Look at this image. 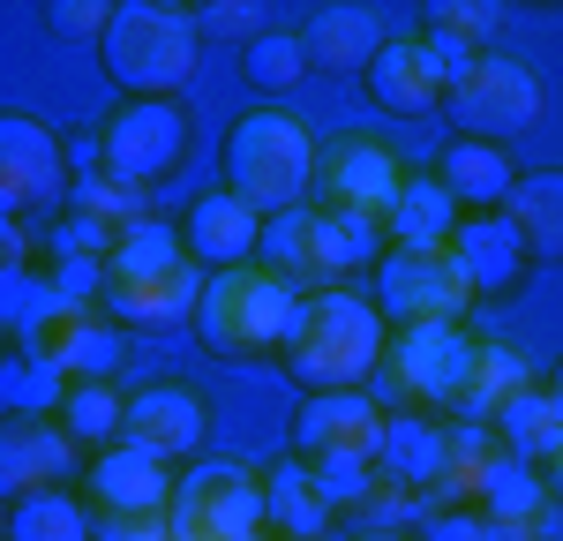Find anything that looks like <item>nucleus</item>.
I'll return each instance as SVG.
<instances>
[{
	"mask_svg": "<svg viewBox=\"0 0 563 541\" xmlns=\"http://www.w3.org/2000/svg\"><path fill=\"white\" fill-rule=\"evenodd\" d=\"M390 323L368 294H346V286H323L308 294L301 316H294V339H286V376L301 384L308 399L316 391H361L376 368H384Z\"/></svg>",
	"mask_w": 563,
	"mask_h": 541,
	"instance_id": "1",
	"label": "nucleus"
},
{
	"mask_svg": "<svg viewBox=\"0 0 563 541\" xmlns=\"http://www.w3.org/2000/svg\"><path fill=\"white\" fill-rule=\"evenodd\" d=\"M225 188L263 211V219H278V211H301L308 196H316V158H323V143L286 113V106H256V113H241L233 129H225Z\"/></svg>",
	"mask_w": 563,
	"mask_h": 541,
	"instance_id": "2",
	"label": "nucleus"
},
{
	"mask_svg": "<svg viewBox=\"0 0 563 541\" xmlns=\"http://www.w3.org/2000/svg\"><path fill=\"white\" fill-rule=\"evenodd\" d=\"M301 301H308V286H294L286 270H271V264L211 270V286H203V309H196V339H203V354H218V361L286 354Z\"/></svg>",
	"mask_w": 563,
	"mask_h": 541,
	"instance_id": "3",
	"label": "nucleus"
},
{
	"mask_svg": "<svg viewBox=\"0 0 563 541\" xmlns=\"http://www.w3.org/2000/svg\"><path fill=\"white\" fill-rule=\"evenodd\" d=\"M106 76L135 98H180L196 60H203V31H196V8L174 0H121L106 38H98Z\"/></svg>",
	"mask_w": 563,
	"mask_h": 541,
	"instance_id": "4",
	"label": "nucleus"
},
{
	"mask_svg": "<svg viewBox=\"0 0 563 541\" xmlns=\"http://www.w3.org/2000/svg\"><path fill=\"white\" fill-rule=\"evenodd\" d=\"M390 256V233L376 219H353V211H323L316 196H308L301 211H278V219L263 225V264L286 270L294 286H339L353 270H368Z\"/></svg>",
	"mask_w": 563,
	"mask_h": 541,
	"instance_id": "5",
	"label": "nucleus"
},
{
	"mask_svg": "<svg viewBox=\"0 0 563 541\" xmlns=\"http://www.w3.org/2000/svg\"><path fill=\"white\" fill-rule=\"evenodd\" d=\"M474 361H481V339L466 323H413V331H390L384 346V399H398V413H459L466 384H474Z\"/></svg>",
	"mask_w": 563,
	"mask_h": 541,
	"instance_id": "6",
	"label": "nucleus"
},
{
	"mask_svg": "<svg viewBox=\"0 0 563 541\" xmlns=\"http://www.w3.org/2000/svg\"><path fill=\"white\" fill-rule=\"evenodd\" d=\"M188 135H196V121H188L180 98H121V106L106 113V129H98V166L151 196L158 180L180 174Z\"/></svg>",
	"mask_w": 563,
	"mask_h": 541,
	"instance_id": "7",
	"label": "nucleus"
},
{
	"mask_svg": "<svg viewBox=\"0 0 563 541\" xmlns=\"http://www.w3.org/2000/svg\"><path fill=\"white\" fill-rule=\"evenodd\" d=\"M174 541H263L271 534V489L249 466L196 459L174 489Z\"/></svg>",
	"mask_w": 563,
	"mask_h": 541,
	"instance_id": "8",
	"label": "nucleus"
},
{
	"mask_svg": "<svg viewBox=\"0 0 563 541\" xmlns=\"http://www.w3.org/2000/svg\"><path fill=\"white\" fill-rule=\"evenodd\" d=\"M60 203H76L68 143L31 113H8L0 121V211H8V225H53Z\"/></svg>",
	"mask_w": 563,
	"mask_h": 541,
	"instance_id": "9",
	"label": "nucleus"
},
{
	"mask_svg": "<svg viewBox=\"0 0 563 541\" xmlns=\"http://www.w3.org/2000/svg\"><path fill=\"white\" fill-rule=\"evenodd\" d=\"M443 121L466 143H511V135H526L541 121V76L526 60H511V53H488L443 90Z\"/></svg>",
	"mask_w": 563,
	"mask_h": 541,
	"instance_id": "10",
	"label": "nucleus"
},
{
	"mask_svg": "<svg viewBox=\"0 0 563 541\" xmlns=\"http://www.w3.org/2000/svg\"><path fill=\"white\" fill-rule=\"evenodd\" d=\"M368 301L384 309L390 331H413V323H459L474 309V286H466L451 249H390L376 264V294Z\"/></svg>",
	"mask_w": 563,
	"mask_h": 541,
	"instance_id": "11",
	"label": "nucleus"
},
{
	"mask_svg": "<svg viewBox=\"0 0 563 541\" xmlns=\"http://www.w3.org/2000/svg\"><path fill=\"white\" fill-rule=\"evenodd\" d=\"M398 188H406V166H398V151H390L384 135H331L323 143V158H316V203L323 211H353V219H390V203H398Z\"/></svg>",
	"mask_w": 563,
	"mask_h": 541,
	"instance_id": "12",
	"label": "nucleus"
},
{
	"mask_svg": "<svg viewBox=\"0 0 563 541\" xmlns=\"http://www.w3.org/2000/svg\"><path fill=\"white\" fill-rule=\"evenodd\" d=\"M384 482L406 496H459V437L443 413H390L384 429Z\"/></svg>",
	"mask_w": 563,
	"mask_h": 541,
	"instance_id": "13",
	"label": "nucleus"
},
{
	"mask_svg": "<svg viewBox=\"0 0 563 541\" xmlns=\"http://www.w3.org/2000/svg\"><path fill=\"white\" fill-rule=\"evenodd\" d=\"M203 270H196V256L174 270H151V278H106V294H98V309L113 316L121 331H180V323H196V309H203Z\"/></svg>",
	"mask_w": 563,
	"mask_h": 541,
	"instance_id": "14",
	"label": "nucleus"
},
{
	"mask_svg": "<svg viewBox=\"0 0 563 541\" xmlns=\"http://www.w3.org/2000/svg\"><path fill=\"white\" fill-rule=\"evenodd\" d=\"M466 504H474L504 541H533L549 519H556V489H549V474L526 466V459H511L504 444H496V459L474 474V496H466Z\"/></svg>",
	"mask_w": 563,
	"mask_h": 541,
	"instance_id": "15",
	"label": "nucleus"
},
{
	"mask_svg": "<svg viewBox=\"0 0 563 541\" xmlns=\"http://www.w3.org/2000/svg\"><path fill=\"white\" fill-rule=\"evenodd\" d=\"M384 429H390V413L368 399V391H316V399H301V413H294V451H301L308 466H316V459H339V451L384 459Z\"/></svg>",
	"mask_w": 563,
	"mask_h": 541,
	"instance_id": "16",
	"label": "nucleus"
},
{
	"mask_svg": "<svg viewBox=\"0 0 563 541\" xmlns=\"http://www.w3.org/2000/svg\"><path fill=\"white\" fill-rule=\"evenodd\" d=\"M174 466L151 459L143 444H106L90 459V496L106 519H166L174 511Z\"/></svg>",
	"mask_w": 563,
	"mask_h": 541,
	"instance_id": "17",
	"label": "nucleus"
},
{
	"mask_svg": "<svg viewBox=\"0 0 563 541\" xmlns=\"http://www.w3.org/2000/svg\"><path fill=\"white\" fill-rule=\"evenodd\" d=\"M211 437V413L196 399V384H143L129 399V429H121V444H143L151 459H196Z\"/></svg>",
	"mask_w": 563,
	"mask_h": 541,
	"instance_id": "18",
	"label": "nucleus"
},
{
	"mask_svg": "<svg viewBox=\"0 0 563 541\" xmlns=\"http://www.w3.org/2000/svg\"><path fill=\"white\" fill-rule=\"evenodd\" d=\"M263 211H249L233 188H211V196H196L188 203V219H180V241H188V256L203 270H241L263 256Z\"/></svg>",
	"mask_w": 563,
	"mask_h": 541,
	"instance_id": "19",
	"label": "nucleus"
},
{
	"mask_svg": "<svg viewBox=\"0 0 563 541\" xmlns=\"http://www.w3.org/2000/svg\"><path fill=\"white\" fill-rule=\"evenodd\" d=\"M68 474H76V437L38 413V421H8V437H0V496L15 504V496H38V489H68Z\"/></svg>",
	"mask_w": 563,
	"mask_h": 541,
	"instance_id": "20",
	"label": "nucleus"
},
{
	"mask_svg": "<svg viewBox=\"0 0 563 541\" xmlns=\"http://www.w3.org/2000/svg\"><path fill=\"white\" fill-rule=\"evenodd\" d=\"M308 68H323V76H361V68H376V53L390 45L384 15L376 8H361V0H331V8H316L308 15Z\"/></svg>",
	"mask_w": 563,
	"mask_h": 541,
	"instance_id": "21",
	"label": "nucleus"
},
{
	"mask_svg": "<svg viewBox=\"0 0 563 541\" xmlns=\"http://www.w3.org/2000/svg\"><path fill=\"white\" fill-rule=\"evenodd\" d=\"M443 68H435V53L421 45V31L413 38H390L384 53H376V68H368V98L384 106V113H398V121H429V113H443Z\"/></svg>",
	"mask_w": 563,
	"mask_h": 541,
	"instance_id": "22",
	"label": "nucleus"
},
{
	"mask_svg": "<svg viewBox=\"0 0 563 541\" xmlns=\"http://www.w3.org/2000/svg\"><path fill=\"white\" fill-rule=\"evenodd\" d=\"M451 256H459V270H466V286L481 294H511L526 278V264H533V249H526V233L511 211H481V219L459 225V241H451Z\"/></svg>",
	"mask_w": 563,
	"mask_h": 541,
	"instance_id": "23",
	"label": "nucleus"
},
{
	"mask_svg": "<svg viewBox=\"0 0 563 541\" xmlns=\"http://www.w3.org/2000/svg\"><path fill=\"white\" fill-rule=\"evenodd\" d=\"M38 354L53 361L68 384H113V368H121V354H129V331H121L106 309H76L38 339Z\"/></svg>",
	"mask_w": 563,
	"mask_h": 541,
	"instance_id": "24",
	"label": "nucleus"
},
{
	"mask_svg": "<svg viewBox=\"0 0 563 541\" xmlns=\"http://www.w3.org/2000/svg\"><path fill=\"white\" fill-rule=\"evenodd\" d=\"M496 31H504V8H488V0H435L429 15H421V45L435 53L443 84H459L474 60H488Z\"/></svg>",
	"mask_w": 563,
	"mask_h": 541,
	"instance_id": "25",
	"label": "nucleus"
},
{
	"mask_svg": "<svg viewBox=\"0 0 563 541\" xmlns=\"http://www.w3.org/2000/svg\"><path fill=\"white\" fill-rule=\"evenodd\" d=\"M459 225H466V211H459V196H451L443 180L435 174H406L384 233H390V249H451Z\"/></svg>",
	"mask_w": 563,
	"mask_h": 541,
	"instance_id": "26",
	"label": "nucleus"
},
{
	"mask_svg": "<svg viewBox=\"0 0 563 541\" xmlns=\"http://www.w3.org/2000/svg\"><path fill=\"white\" fill-rule=\"evenodd\" d=\"M435 180L459 196V211H466V219H481V211H504V203H511V188H519V174H511V151H504V143H466V135L443 151Z\"/></svg>",
	"mask_w": 563,
	"mask_h": 541,
	"instance_id": "27",
	"label": "nucleus"
},
{
	"mask_svg": "<svg viewBox=\"0 0 563 541\" xmlns=\"http://www.w3.org/2000/svg\"><path fill=\"white\" fill-rule=\"evenodd\" d=\"M263 489H271V541H331L339 504L323 496V482L308 474L301 459H286L278 474H263Z\"/></svg>",
	"mask_w": 563,
	"mask_h": 541,
	"instance_id": "28",
	"label": "nucleus"
},
{
	"mask_svg": "<svg viewBox=\"0 0 563 541\" xmlns=\"http://www.w3.org/2000/svg\"><path fill=\"white\" fill-rule=\"evenodd\" d=\"M533 391V368H526L519 346H504V339H481V361H474V384H466V399L451 421H466V429H496V413Z\"/></svg>",
	"mask_w": 563,
	"mask_h": 541,
	"instance_id": "29",
	"label": "nucleus"
},
{
	"mask_svg": "<svg viewBox=\"0 0 563 541\" xmlns=\"http://www.w3.org/2000/svg\"><path fill=\"white\" fill-rule=\"evenodd\" d=\"M496 444L511 451V459H526V466H549L563 451V399L556 384H533V391H519V399L496 413Z\"/></svg>",
	"mask_w": 563,
	"mask_h": 541,
	"instance_id": "30",
	"label": "nucleus"
},
{
	"mask_svg": "<svg viewBox=\"0 0 563 541\" xmlns=\"http://www.w3.org/2000/svg\"><path fill=\"white\" fill-rule=\"evenodd\" d=\"M0 316H8L15 346H38V339L53 331V323H60V316H76V301L53 286V270L8 264V278H0Z\"/></svg>",
	"mask_w": 563,
	"mask_h": 541,
	"instance_id": "31",
	"label": "nucleus"
},
{
	"mask_svg": "<svg viewBox=\"0 0 563 541\" xmlns=\"http://www.w3.org/2000/svg\"><path fill=\"white\" fill-rule=\"evenodd\" d=\"M0 399H8V421H38V413H60L68 376L38 346H8V361H0Z\"/></svg>",
	"mask_w": 563,
	"mask_h": 541,
	"instance_id": "32",
	"label": "nucleus"
},
{
	"mask_svg": "<svg viewBox=\"0 0 563 541\" xmlns=\"http://www.w3.org/2000/svg\"><path fill=\"white\" fill-rule=\"evenodd\" d=\"M504 211L519 219V233H526L533 256L563 264V174H556V166H549V174H519V188H511Z\"/></svg>",
	"mask_w": 563,
	"mask_h": 541,
	"instance_id": "33",
	"label": "nucleus"
},
{
	"mask_svg": "<svg viewBox=\"0 0 563 541\" xmlns=\"http://www.w3.org/2000/svg\"><path fill=\"white\" fill-rule=\"evenodd\" d=\"M8 541H98V519L68 489H38L8 504Z\"/></svg>",
	"mask_w": 563,
	"mask_h": 541,
	"instance_id": "34",
	"label": "nucleus"
},
{
	"mask_svg": "<svg viewBox=\"0 0 563 541\" xmlns=\"http://www.w3.org/2000/svg\"><path fill=\"white\" fill-rule=\"evenodd\" d=\"M76 444L106 451L121 444V429H129V391L121 384H68V399H60V413H53Z\"/></svg>",
	"mask_w": 563,
	"mask_h": 541,
	"instance_id": "35",
	"label": "nucleus"
},
{
	"mask_svg": "<svg viewBox=\"0 0 563 541\" xmlns=\"http://www.w3.org/2000/svg\"><path fill=\"white\" fill-rule=\"evenodd\" d=\"M174 264H188V241H180V225L143 219V225H129V233L113 241V256H106V278H151V270H174Z\"/></svg>",
	"mask_w": 563,
	"mask_h": 541,
	"instance_id": "36",
	"label": "nucleus"
},
{
	"mask_svg": "<svg viewBox=\"0 0 563 541\" xmlns=\"http://www.w3.org/2000/svg\"><path fill=\"white\" fill-rule=\"evenodd\" d=\"M241 76H249V90H294L308 76L301 31H263V38L241 53Z\"/></svg>",
	"mask_w": 563,
	"mask_h": 541,
	"instance_id": "37",
	"label": "nucleus"
},
{
	"mask_svg": "<svg viewBox=\"0 0 563 541\" xmlns=\"http://www.w3.org/2000/svg\"><path fill=\"white\" fill-rule=\"evenodd\" d=\"M301 466H308V459H301ZM308 474L323 482V496H331L339 511H346V504H361V496H368L376 482H384V466H376L368 451H339V459H316Z\"/></svg>",
	"mask_w": 563,
	"mask_h": 541,
	"instance_id": "38",
	"label": "nucleus"
},
{
	"mask_svg": "<svg viewBox=\"0 0 563 541\" xmlns=\"http://www.w3.org/2000/svg\"><path fill=\"white\" fill-rule=\"evenodd\" d=\"M196 31H203V38H233L241 53H249V45L271 31V15L249 8V0H211V8H196Z\"/></svg>",
	"mask_w": 563,
	"mask_h": 541,
	"instance_id": "39",
	"label": "nucleus"
},
{
	"mask_svg": "<svg viewBox=\"0 0 563 541\" xmlns=\"http://www.w3.org/2000/svg\"><path fill=\"white\" fill-rule=\"evenodd\" d=\"M106 23H113L106 0H53L45 8V31L53 38H106Z\"/></svg>",
	"mask_w": 563,
	"mask_h": 541,
	"instance_id": "40",
	"label": "nucleus"
},
{
	"mask_svg": "<svg viewBox=\"0 0 563 541\" xmlns=\"http://www.w3.org/2000/svg\"><path fill=\"white\" fill-rule=\"evenodd\" d=\"M421 541H504V534L481 519L474 504H466V511H459V504H443L435 519H421Z\"/></svg>",
	"mask_w": 563,
	"mask_h": 541,
	"instance_id": "41",
	"label": "nucleus"
},
{
	"mask_svg": "<svg viewBox=\"0 0 563 541\" xmlns=\"http://www.w3.org/2000/svg\"><path fill=\"white\" fill-rule=\"evenodd\" d=\"M541 474H549V489L563 496V451H556V459H549V466H541Z\"/></svg>",
	"mask_w": 563,
	"mask_h": 541,
	"instance_id": "42",
	"label": "nucleus"
},
{
	"mask_svg": "<svg viewBox=\"0 0 563 541\" xmlns=\"http://www.w3.org/2000/svg\"><path fill=\"white\" fill-rule=\"evenodd\" d=\"M353 541H406V534H353Z\"/></svg>",
	"mask_w": 563,
	"mask_h": 541,
	"instance_id": "43",
	"label": "nucleus"
},
{
	"mask_svg": "<svg viewBox=\"0 0 563 541\" xmlns=\"http://www.w3.org/2000/svg\"><path fill=\"white\" fill-rule=\"evenodd\" d=\"M549 384H556V399H563V361H556V376H549Z\"/></svg>",
	"mask_w": 563,
	"mask_h": 541,
	"instance_id": "44",
	"label": "nucleus"
},
{
	"mask_svg": "<svg viewBox=\"0 0 563 541\" xmlns=\"http://www.w3.org/2000/svg\"><path fill=\"white\" fill-rule=\"evenodd\" d=\"M263 541H271V534H263Z\"/></svg>",
	"mask_w": 563,
	"mask_h": 541,
	"instance_id": "45",
	"label": "nucleus"
}]
</instances>
